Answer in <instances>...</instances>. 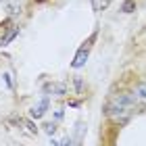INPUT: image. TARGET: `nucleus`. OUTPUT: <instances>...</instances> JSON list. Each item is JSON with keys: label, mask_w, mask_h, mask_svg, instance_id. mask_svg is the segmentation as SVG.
I'll list each match as a JSON object with an SVG mask.
<instances>
[{"label": "nucleus", "mask_w": 146, "mask_h": 146, "mask_svg": "<svg viewBox=\"0 0 146 146\" xmlns=\"http://www.w3.org/2000/svg\"><path fill=\"white\" fill-rule=\"evenodd\" d=\"M136 96L134 94H117L113 96L109 104H107V113L111 119H115V121H125L131 113L136 109Z\"/></svg>", "instance_id": "1"}, {"label": "nucleus", "mask_w": 146, "mask_h": 146, "mask_svg": "<svg viewBox=\"0 0 146 146\" xmlns=\"http://www.w3.org/2000/svg\"><path fill=\"white\" fill-rule=\"evenodd\" d=\"M131 94L136 96V100L138 102H142V104H146V82H142V84H138L136 88H134V92Z\"/></svg>", "instance_id": "2"}, {"label": "nucleus", "mask_w": 146, "mask_h": 146, "mask_svg": "<svg viewBox=\"0 0 146 146\" xmlns=\"http://www.w3.org/2000/svg\"><path fill=\"white\" fill-rule=\"evenodd\" d=\"M46 107H48V100L44 98V100H40L36 107L31 109V117H42L44 113H46Z\"/></svg>", "instance_id": "3"}]
</instances>
